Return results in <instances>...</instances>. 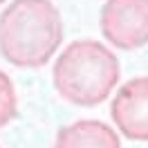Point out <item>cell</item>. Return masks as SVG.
Wrapping results in <instances>:
<instances>
[{
  "label": "cell",
  "instance_id": "6da1fadb",
  "mask_svg": "<svg viewBox=\"0 0 148 148\" xmlns=\"http://www.w3.org/2000/svg\"><path fill=\"white\" fill-rule=\"evenodd\" d=\"M61 43L63 18L52 0H14L0 14V54L14 67H43Z\"/></svg>",
  "mask_w": 148,
  "mask_h": 148
},
{
  "label": "cell",
  "instance_id": "7a4b0ae2",
  "mask_svg": "<svg viewBox=\"0 0 148 148\" xmlns=\"http://www.w3.org/2000/svg\"><path fill=\"white\" fill-rule=\"evenodd\" d=\"M121 65L117 54L101 40H72L52 67V81L63 101L79 108L101 106L117 90Z\"/></svg>",
  "mask_w": 148,
  "mask_h": 148
},
{
  "label": "cell",
  "instance_id": "3957f363",
  "mask_svg": "<svg viewBox=\"0 0 148 148\" xmlns=\"http://www.w3.org/2000/svg\"><path fill=\"white\" fill-rule=\"evenodd\" d=\"M99 29L112 47L123 52L148 45V0H106Z\"/></svg>",
  "mask_w": 148,
  "mask_h": 148
},
{
  "label": "cell",
  "instance_id": "277c9868",
  "mask_svg": "<svg viewBox=\"0 0 148 148\" xmlns=\"http://www.w3.org/2000/svg\"><path fill=\"white\" fill-rule=\"evenodd\" d=\"M117 132L130 141H148V76H135L117 88L110 103Z\"/></svg>",
  "mask_w": 148,
  "mask_h": 148
},
{
  "label": "cell",
  "instance_id": "5b68a950",
  "mask_svg": "<svg viewBox=\"0 0 148 148\" xmlns=\"http://www.w3.org/2000/svg\"><path fill=\"white\" fill-rule=\"evenodd\" d=\"M52 148H121V137L99 119H79L56 132Z\"/></svg>",
  "mask_w": 148,
  "mask_h": 148
},
{
  "label": "cell",
  "instance_id": "8992f818",
  "mask_svg": "<svg viewBox=\"0 0 148 148\" xmlns=\"http://www.w3.org/2000/svg\"><path fill=\"white\" fill-rule=\"evenodd\" d=\"M16 114H18V97H16L14 81L7 72L0 70V128L11 123Z\"/></svg>",
  "mask_w": 148,
  "mask_h": 148
},
{
  "label": "cell",
  "instance_id": "52a82bcc",
  "mask_svg": "<svg viewBox=\"0 0 148 148\" xmlns=\"http://www.w3.org/2000/svg\"><path fill=\"white\" fill-rule=\"evenodd\" d=\"M5 2H7V0H0V5H5Z\"/></svg>",
  "mask_w": 148,
  "mask_h": 148
}]
</instances>
